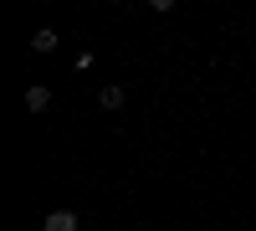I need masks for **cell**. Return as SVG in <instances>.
<instances>
[{
	"label": "cell",
	"mask_w": 256,
	"mask_h": 231,
	"mask_svg": "<svg viewBox=\"0 0 256 231\" xmlns=\"http://www.w3.org/2000/svg\"><path fill=\"white\" fill-rule=\"evenodd\" d=\"M26 108L31 113H46L52 108V88H46V82H31V88H26Z\"/></svg>",
	"instance_id": "cell-1"
},
{
	"label": "cell",
	"mask_w": 256,
	"mask_h": 231,
	"mask_svg": "<svg viewBox=\"0 0 256 231\" xmlns=\"http://www.w3.org/2000/svg\"><path fill=\"white\" fill-rule=\"evenodd\" d=\"M82 221H77V211H52L46 221H41V231H77Z\"/></svg>",
	"instance_id": "cell-2"
},
{
	"label": "cell",
	"mask_w": 256,
	"mask_h": 231,
	"mask_svg": "<svg viewBox=\"0 0 256 231\" xmlns=\"http://www.w3.org/2000/svg\"><path fill=\"white\" fill-rule=\"evenodd\" d=\"M56 47H62V36H56L52 26H41V31L31 36V52H36V57H46V52H56Z\"/></svg>",
	"instance_id": "cell-3"
},
{
	"label": "cell",
	"mask_w": 256,
	"mask_h": 231,
	"mask_svg": "<svg viewBox=\"0 0 256 231\" xmlns=\"http://www.w3.org/2000/svg\"><path fill=\"white\" fill-rule=\"evenodd\" d=\"M98 103H102V108H123V88H118V82L98 88Z\"/></svg>",
	"instance_id": "cell-4"
}]
</instances>
